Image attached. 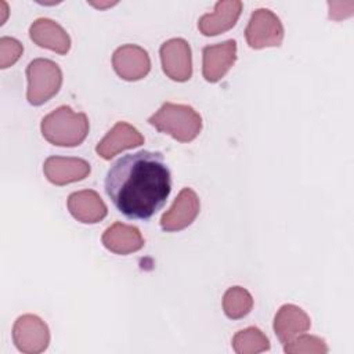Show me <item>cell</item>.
Returning <instances> with one entry per match:
<instances>
[{
  "label": "cell",
  "instance_id": "cell-23",
  "mask_svg": "<svg viewBox=\"0 0 354 354\" xmlns=\"http://www.w3.org/2000/svg\"><path fill=\"white\" fill-rule=\"evenodd\" d=\"M91 6L97 7V8H105V7H111L113 4H116V1H106V3H95V1H90Z\"/></svg>",
  "mask_w": 354,
  "mask_h": 354
},
{
  "label": "cell",
  "instance_id": "cell-2",
  "mask_svg": "<svg viewBox=\"0 0 354 354\" xmlns=\"http://www.w3.org/2000/svg\"><path fill=\"white\" fill-rule=\"evenodd\" d=\"M43 137L58 147L80 145L88 134L90 123L83 112H75L68 105H61L41 119Z\"/></svg>",
  "mask_w": 354,
  "mask_h": 354
},
{
  "label": "cell",
  "instance_id": "cell-17",
  "mask_svg": "<svg viewBox=\"0 0 354 354\" xmlns=\"http://www.w3.org/2000/svg\"><path fill=\"white\" fill-rule=\"evenodd\" d=\"M101 241L108 250L116 254L134 253L144 246V238L140 230L120 221H116L108 227L104 231Z\"/></svg>",
  "mask_w": 354,
  "mask_h": 354
},
{
  "label": "cell",
  "instance_id": "cell-18",
  "mask_svg": "<svg viewBox=\"0 0 354 354\" xmlns=\"http://www.w3.org/2000/svg\"><path fill=\"white\" fill-rule=\"evenodd\" d=\"M232 348L238 354H257L270 350V340L259 328L249 326L235 333Z\"/></svg>",
  "mask_w": 354,
  "mask_h": 354
},
{
  "label": "cell",
  "instance_id": "cell-12",
  "mask_svg": "<svg viewBox=\"0 0 354 354\" xmlns=\"http://www.w3.org/2000/svg\"><path fill=\"white\" fill-rule=\"evenodd\" d=\"M144 144L142 134L127 122H116L105 137L97 144L95 152L105 160L112 159L119 152Z\"/></svg>",
  "mask_w": 354,
  "mask_h": 354
},
{
  "label": "cell",
  "instance_id": "cell-19",
  "mask_svg": "<svg viewBox=\"0 0 354 354\" xmlns=\"http://www.w3.org/2000/svg\"><path fill=\"white\" fill-rule=\"evenodd\" d=\"M253 307L252 295L242 286H231L223 296L224 314L231 319L246 317Z\"/></svg>",
  "mask_w": 354,
  "mask_h": 354
},
{
  "label": "cell",
  "instance_id": "cell-15",
  "mask_svg": "<svg viewBox=\"0 0 354 354\" xmlns=\"http://www.w3.org/2000/svg\"><path fill=\"white\" fill-rule=\"evenodd\" d=\"M68 210L80 223L95 224L105 218L108 209L101 196L93 189H82L68 196Z\"/></svg>",
  "mask_w": 354,
  "mask_h": 354
},
{
  "label": "cell",
  "instance_id": "cell-1",
  "mask_svg": "<svg viewBox=\"0 0 354 354\" xmlns=\"http://www.w3.org/2000/svg\"><path fill=\"white\" fill-rule=\"evenodd\" d=\"M104 188L113 206L130 220H149L166 203L171 173L159 151H138L115 160Z\"/></svg>",
  "mask_w": 354,
  "mask_h": 354
},
{
  "label": "cell",
  "instance_id": "cell-13",
  "mask_svg": "<svg viewBox=\"0 0 354 354\" xmlns=\"http://www.w3.org/2000/svg\"><path fill=\"white\" fill-rule=\"evenodd\" d=\"M242 11V1L221 0L214 6V11L203 14L198 21V29L205 36H216L230 30L238 21Z\"/></svg>",
  "mask_w": 354,
  "mask_h": 354
},
{
  "label": "cell",
  "instance_id": "cell-6",
  "mask_svg": "<svg viewBox=\"0 0 354 354\" xmlns=\"http://www.w3.org/2000/svg\"><path fill=\"white\" fill-rule=\"evenodd\" d=\"M12 340L19 351L25 354H39L48 347L50 330L40 317L24 314L14 322Z\"/></svg>",
  "mask_w": 354,
  "mask_h": 354
},
{
  "label": "cell",
  "instance_id": "cell-3",
  "mask_svg": "<svg viewBox=\"0 0 354 354\" xmlns=\"http://www.w3.org/2000/svg\"><path fill=\"white\" fill-rule=\"evenodd\" d=\"M148 123L180 142L195 140L202 130L201 115L185 104H162V106L148 118Z\"/></svg>",
  "mask_w": 354,
  "mask_h": 354
},
{
  "label": "cell",
  "instance_id": "cell-4",
  "mask_svg": "<svg viewBox=\"0 0 354 354\" xmlns=\"http://www.w3.org/2000/svg\"><path fill=\"white\" fill-rule=\"evenodd\" d=\"M28 90L26 98L29 104L39 106L53 98L61 88L62 71L51 59L36 58L26 66Z\"/></svg>",
  "mask_w": 354,
  "mask_h": 354
},
{
  "label": "cell",
  "instance_id": "cell-11",
  "mask_svg": "<svg viewBox=\"0 0 354 354\" xmlns=\"http://www.w3.org/2000/svg\"><path fill=\"white\" fill-rule=\"evenodd\" d=\"M87 160L72 156H48L43 163V171L47 180L55 185L84 180L90 174Z\"/></svg>",
  "mask_w": 354,
  "mask_h": 354
},
{
  "label": "cell",
  "instance_id": "cell-20",
  "mask_svg": "<svg viewBox=\"0 0 354 354\" xmlns=\"http://www.w3.org/2000/svg\"><path fill=\"white\" fill-rule=\"evenodd\" d=\"M283 350L288 354H325L329 348L324 339L301 333L283 344Z\"/></svg>",
  "mask_w": 354,
  "mask_h": 354
},
{
  "label": "cell",
  "instance_id": "cell-22",
  "mask_svg": "<svg viewBox=\"0 0 354 354\" xmlns=\"http://www.w3.org/2000/svg\"><path fill=\"white\" fill-rule=\"evenodd\" d=\"M328 6H329V18L336 21L350 17L354 8L353 1H328Z\"/></svg>",
  "mask_w": 354,
  "mask_h": 354
},
{
  "label": "cell",
  "instance_id": "cell-14",
  "mask_svg": "<svg viewBox=\"0 0 354 354\" xmlns=\"http://www.w3.org/2000/svg\"><path fill=\"white\" fill-rule=\"evenodd\" d=\"M29 36L39 47L48 48L61 55L71 48V37L66 30L54 19L37 18L29 28Z\"/></svg>",
  "mask_w": 354,
  "mask_h": 354
},
{
  "label": "cell",
  "instance_id": "cell-7",
  "mask_svg": "<svg viewBox=\"0 0 354 354\" xmlns=\"http://www.w3.org/2000/svg\"><path fill=\"white\" fill-rule=\"evenodd\" d=\"M162 69L174 82H187L192 76V54L187 40L174 37L166 40L159 50Z\"/></svg>",
  "mask_w": 354,
  "mask_h": 354
},
{
  "label": "cell",
  "instance_id": "cell-5",
  "mask_svg": "<svg viewBox=\"0 0 354 354\" xmlns=\"http://www.w3.org/2000/svg\"><path fill=\"white\" fill-rule=\"evenodd\" d=\"M245 36L252 48L278 47L283 40V25L271 10L257 8L250 15Z\"/></svg>",
  "mask_w": 354,
  "mask_h": 354
},
{
  "label": "cell",
  "instance_id": "cell-16",
  "mask_svg": "<svg viewBox=\"0 0 354 354\" xmlns=\"http://www.w3.org/2000/svg\"><path fill=\"white\" fill-rule=\"evenodd\" d=\"M310 326L311 321L307 313L295 304L281 306L274 318V332L282 344L307 332Z\"/></svg>",
  "mask_w": 354,
  "mask_h": 354
},
{
  "label": "cell",
  "instance_id": "cell-8",
  "mask_svg": "<svg viewBox=\"0 0 354 354\" xmlns=\"http://www.w3.org/2000/svg\"><path fill=\"white\" fill-rule=\"evenodd\" d=\"M201 203L196 192L185 187L176 196L170 209L162 216L160 227L163 231H180L187 228L194 223L196 216L199 214Z\"/></svg>",
  "mask_w": 354,
  "mask_h": 354
},
{
  "label": "cell",
  "instance_id": "cell-10",
  "mask_svg": "<svg viewBox=\"0 0 354 354\" xmlns=\"http://www.w3.org/2000/svg\"><path fill=\"white\" fill-rule=\"evenodd\" d=\"M236 59V41L225 40L217 44H210L202 50V73L203 77L216 83L221 80L231 69Z\"/></svg>",
  "mask_w": 354,
  "mask_h": 354
},
{
  "label": "cell",
  "instance_id": "cell-21",
  "mask_svg": "<svg viewBox=\"0 0 354 354\" xmlns=\"http://www.w3.org/2000/svg\"><path fill=\"white\" fill-rule=\"evenodd\" d=\"M22 53L24 47L17 39L3 36L0 39V68L6 69L14 65L19 59Z\"/></svg>",
  "mask_w": 354,
  "mask_h": 354
},
{
  "label": "cell",
  "instance_id": "cell-9",
  "mask_svg": "<svg viewBox=\"0 0 354 354\" xmlns=\"http://www.w3.org/2000/svg\"><path fill=\"white\" fill-rule=\"evenodd\" d=\"M112 65L119 77L136 82L145 77L151 69L148 53L137 44H123L112 55Z\"/></svg>",
  "mask_w": 354,
  "mask_h": 354
}]
</instances>
